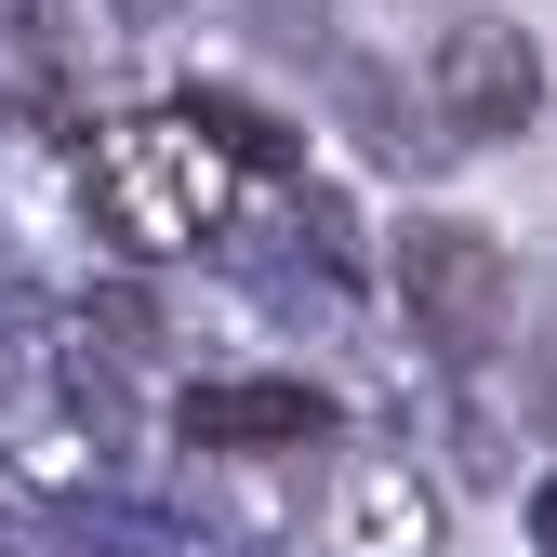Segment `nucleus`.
Here are the masks:
<instances>
[{"label":"nucleus","mask_w":557,"mask_h":557,"mask_svg":"<svg viewBox=\"0 0 557 557\" xmlns=\"http://www.w3.org/2000/svg\"><path fill=\"white\" fill-rule=\"evenodd\" d=\"M411 94H425V120L451 133V147H518V133L544 120V40L518 14H451Z\"/></svg>","instance_id":"obj_4"},{"label":"nucleus","mask_w":557,"mask_h":557,"mask_svg":"<svg viewBox=\"0 0 557 557\" xmlns=\"http://www.w3.org/2000/svg\"><path fill=\"white\" fill-rule=\"evenodd\" d=\"M385 278H398V319H411V345H425L438 372H492L505 345H518V252L492 226L411 213L398 252H385Z\"/></svg>","instance_id":"obj_2"},{"label":"nucleus","mask_w":557,"mask_h":557,"mask_svg":"<svg viewBox=\"0 0 557 557\" xmlns=\"http://www.w3.org/2000/svg\"><path fill=\"white\" fill-rule=\"evenodd\" d=\"M518 531H531V557H557V478H531V492H518Z\"/></svg>","instance_id":"obj_8"},{"label":"nucleus","mask_w":557,"mask_h":557,"mask_svg":"<svg viewBox=\"0 0 557 557\" xmlns=\"http://www.w3.org/2000/svg\"><path fill=\"white\" fill-rule=\"evenodd\" d=\"M252 186H265V173L226 147L213 120H199V94L81 120V199H94V239L133 252V265H186V252H213V239L239 226Z\"/></svg>","instance_id":"obj_1"},{"label":"nucleus","mask_w":557,"mask_h":557,"mask_svg":"<svg viewBox=\"0 0 557 557\" xmlns=\"http://www.w3.org/2000/svg\"><path fill=\"white\" fill-rule=\"evenodd\" d=\"M107 14H120V27H160V14H186V0H107Z\"/></svg>","instance_id":"obj_9"},{"label":"nucleus","mask_w":557,"mask_h":557,"mask_svg":"<svg viewBox=\"0 0 557 557\" xmlns=\"http://www.w3.org/2000/svg\"><path fill=\"white\" fill-rule=\"evenodd\" d=\"M239 14H252V40L265 53H293V66H319L345 27H332V0H239Z\"/></svg>","instance_id":"obj_6"},{"label":"nucleus","mask_w":557,"mask_h":557,"mask_svg":"<svg viewBox=\"0 0 557 557\" xmlns=\"http://www.w3.org/2000/svg\"><path fill=\"white\" fill-rule=\"evenodd\" d=\"M173 451L186 465H319L332 398L306 372H186L173 385Z\"/></svg>","instance_id":"obj_3"},{"label":"nucleus","mask_w":557,"mask_h":557,"mask_svg":"<svg viewBox=\"0 0 557 557\" xmlns=\"http://www.w3.org/2000/svg\"><path fill=\"white\" fill-rule=\"evenodd\" d=\"M293 557H438V478L411 451H332L306 478V518H293Z\"/></svg>","instance_id":"obj_5"},{"label":"nucleus","mask_w":557,"mask_h":557,"mask_svg":"<svg viewBox=\"0 0 557 557\" xmlns=\"http://www.w3.org/2000/svg\"><path fill=\"white\" fill-rule=\"evenodd\" d=\"M518 411L557 438V319H531V372H518Z\"/></svg>","instance_id":"obj_7"}]
</instances>
